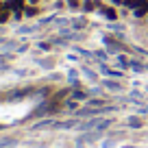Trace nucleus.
Here are the masks:
<instances>
[{
    "mask_svg": "<svg viewBox=\"0 0 148 148\" xmlns=\"http://www.w3.org/2000/svg\"><path fill=\"white\" fill-rule=\"evenodd\" d=\"M135 15H137V18L148 15V0H137V2H135Z\"/></svg>",
    "mask_w": 148,
    "mask_h": 148,
    "instance_id": "nucleus-1",
    "label": "nucleus"
},
{
    "mask_svg": "<svg viewBox=\"0 0 148 148\" xmlns=\"http://www.w3.org/2000/svg\"><path fill=\"white\" fill-rule=\"evenodd\" d=\"M102 42H105L107 46H109V50H111V52H116V50H124V48H122V44H118L116 39H113V37H109V35H107V37H102Z\"/></svg>",
    "mask_w": 148,
    "mask_h": 148,
    "instance_id": "nucleus-2",
    "label": "nucleus"
},
{
    "mask_svg": "<svg viewBox=\"0 0 148 148\" xmlns=\"http://www.w3.org/2000/svg\"><path fill=\"white\" fill-rule=\"evenodd\" d=\"M109 126H111V120H109V118H107V120L96 118V126H94V131H100V133H102V131H107Z\"/></svg>",
    "mask_w": 148,
    "mask_h": 148,
    "instance_id": "nucleus-3",
    "label": "nucleus"
},
{
    "mask_svg": "<svg viewBox=\"0 0 148 148\" xmlns=\"http://www.w3.org/2000/svg\"><path fill=\"white\" fill-rule=\"evenodd\" d=\"M102 85H105L107 89H111V92H120V89H122V83H118V81H111V79L102 81Z\"/></svg>",
    "mask_w": 148,
    "mask_h": 148,
    "instance_id": "nucleus-4",
    "label": "nucleus"
},
{
    "mask_svg": "<svg viewBox=\"0 0 148 148\" xmlns=\"http://www.w3.org/2000/svg\"><path fill=\"white\" fill-rule=\"evenodd\" d=\"M28 94H31V89H20V92H13V94H9V100H20V98L28 96Z\"/></svg>",
    "mask_w": 148,
    "mask_h": 148,
    "instance_id": "nucleus-5",
    "label": "nucleus"
},
{
    "mask_svg": "<svg viewBox=\"0 0 148 148\" xmlns=\"http://www.w3.org/2000/svg\"><path fill=\"white\" fill-rule=\"evenodd\" d=\"M15 144H18L15 137H2L0 139V148H9V146H15Z\"/></svg>",
    "mask_w": 148,
    "mask_h": 148,
    "instance_id": "nucleus-6",
    "label": "nucleus"
},
{
    "mask_svg": "<svg viewBox=\"0 0 148 148\" xmlns=\"http://www.w3.org/2000/svg\"><path fill=\"white\" fill-rule=\"evenodd\" d=\"M100 15H105V18L109 20V22H113V20L118 18V13H116L113 9H100Z\"/></svg>",
    "mask_w": 148,
    "mask_h": 148,
    "instance_id": "nucleus-7",
    "label": "nucleus"
},
{
    "mask_svg": "<svg viewBox=\"0 0 148 148\" xmlns=\"http://www.w3.org/2000/svg\"><path fill=\"white\" fill-rule=\"evenodd\" d=\"M105 98H94V100H87V107H96V109H102L105 107Z\"/></svg>",
    "mask_w": 148,
    "mask_h": 148,
    "instance_id": "nucleus-8",
    "label": "nucleus"
},
{
    "mask_svg": "<svg viewBox=\"0 0 148 148\" xmlns=\"http://www.w3.org/2000/svg\"><path fill=\"white\" fill-rule=\"evenodd\" d=\"M74 124H76V120H65V122H57L55 129H72Z\"/></svg>",
    "mask_w": 148,
    "mask_h": 148,
    "instance_id": "nucleus-9",
    "label": "nucleus"
},
{
    "mask_svg": "<svg viewBox=\"0 0 148 148\" xmlns=\"http://www.w3.org/2000/svg\"><path fill=\"white\" fill-rule=\"evenodd\" d=\"M72 26L74 28H85L87 26V20L85 18H76V20H72Z\"/></svg>",
    "mask_w": 148,
    "mask_h": 148,
    "instance_id": "nucleus-10",
    "label": "nucleus"
},
{
    "mask_svg": "<svg viewBox=\"0 0 148 148\" xmlns=\"http://www.w3.org/2000/svg\"><path fill=\"white\" fill-rule=\"evenodd\" d=\"M131 68H133L135 72H144V70H146V68H144V63H142V61H137V59H131Z\"/></svg>",
    "mask_w": 148,
    "mask_h": 148,
    "instance_id": "nucleus-11",
    "label": "nucleus"
},
{
    "mask_svg": "<svg viewBox=\"0 0 148 148\" xmlns=\"http://www.w3.org/2000/svg\"><path fill=\"white\" fill-rule=\"evenodd\" d=\"M57 122H52V120H44V122H39V124H35L33 129L35 131H39V129H48V126H55Z\"/></svg>",
    "mask_w": 148,
    "mask_h": 148,
    "instance_id": "nucleus-12",
    "label": "nucleus"
},
{
    "mask_svg": "<svg viewBox=\"0 0 148 148\" xmlns=\"http://www.w3.org/2000/svg\"><path fill=\"white\" fill-rule=\"evenodd\" d=\"M118 65H120V68H129V65H131V59H126L124 55H120V57H118Z\"/></svg>",
    "mask_w": 148,
    "mask_h": 148,
    "instance_id": "nucleus-13",
    "label": "nucleus"
},
{
    "mask_svg": "<svg viewBox=\"0 0 148 148\" xmlns=\"http://www.w3.org/2000/svg\"><path fill=\"white\" fill-rule=\"evenodd\" d=\"M129 126L131 129H139V126H142V120H139V118H129Z\"/></svg>",
    "mask_w": 148,
    "mask_h": 148,
    "instance_id": "nucleus-14",
    "label": "nucleus"
},
{
    "mask_svg": "<svg viewBox=\"0 0 148 148\" xmlns=\"http://www.w3.org/2000/svg\"><path fill=\"white\" fill-rule=\"evenodd\" d=\"M72 98H74V100H85V98H87V94H85V92H74Z\"/></svg>",
    "mask_w": 148,
    "mask_h": 148,
    "instance_id": "nucleus-15",
    "label": "nucleus"
},
{
    "mask_svg": "<svg viewBox=\"0 0 148 148\" xmlns=\"http://www.w3.org/2000/svg\"><path fill=\"white\" fill-rule=\"evenodd\" d=\"M83 74H85V76H87L89 81H96V74H94V72H92V70H89V68H83Z\"/></svg>",
    "mask_w": 148,
    "mask_h": 148,
    "instance_id": "nucleus-16",
    "label": "nucleus"
},
{
    "mask_svg": "<svg viewBox=\"0 0 148 148\" xmlns=\"http://www.w3.org/2000/svg\"><path fill=\"white\" fill-rule=\"evenodd\" d=\"M24 13H26L28 18H33V15H37V9H35V7H26V9H24Z\"/></svg>",
    "mask_w": 148,
    "mask_h": 148,
    "instance_id": "nucleus-17",
    "label": "nucleus"
},
{
    "mask_svg": "<svg viewBox=\"0 0 148 148\" xmlns=\"http://www.w3.org/2000/svg\"><path fill=\"white\" fill-rule=\"evenodd\" d=\"M94 7H96L94 2H85V11H94Z\"/></svg>",
    "mask_w": 148,
    "mask_h": 148,
    "instance_id": "nucleus-18",
    "label": "nucleus"
},
{
    "mask_svg": "<svg viewBox=\"0 0 148 148\" xmlns=\"http://www.w3.org/2000/svg\"><path fill=\"white\" fill-rule=\"evenodd\" d=\"M7 18H9V13H0V24L7 22Z\"/></svg>",
    "mask_w": 148,
    "mask_h": 148,
    "instance_id": "nucleus-19",
    "label": "nucleus"
},
{
    "mask_svg": "<svg viewBox=\"0 0 148 148\" xmlns=\"http://www.w3.org/2000/svg\"><path fill=\"white\" fill-rule=\"evenodd\" d=\"M68 5L70 7H79V0H68Z\"/></svg>",
    "mask_w": 148,
    "mask_h": 148,
    "instance_id": "nucleus-20",
    "label": "nucleus"
},
{
    "mask_svg": "<svg viewBox=\"0 0 148 148\" xmlns=\"http://www.w3.org/2000/svg\"><path fill=\"white\" fill-rule=\"evenodd\" d=\"M135 2H137V0H126L124 5H126V7H135Z\"/></svg>",
    "mask_w": 148,
    "mask_h": 148,
    "instance_id": "nucleus-21",
    "label": "nucleus"
},
{
    "mask_svg": "<svg viewBox=\"0 0 148 148\" xmlns=\"http://www.w3.org/2000/svg\"><path fill=\"white\" fill-rule=\"evenodd\" d=\"M111 146H113V142H111V139H109V142H105V144H102V148H111Z\"/></svg>",
    "mask_w": 148,
    "mask_h": 148,
    "instance_id": "nucleus-22",
    "label": "nucleus"
},
{
    "mask_svg": "<svg viewBox=\"0 0 148 148\" xmlns=\"http://www.w3.org/2000/svg\"><path fill=\"white\" fill-rule=\"evenodd\" d=\"M111 2H113V5H120V2H126V0H111Z\"/></svg>",
    "mask_w": 148,
    "mask_h": 148,
    "instance_id": "nucleus-23",
    "label": "nucleus"
},
{
    "mask_svg": "<svg viewBox=\"0 0 148 148\" xmlns=\"http://www.w3.org/2000/svg\"><path fill=\"white\" fill-rule=\"evenodd\" d=\"M2 9H5V7H2V5H0V13H2Z\"/></svg>",
    "mask_w": 148,
    "mask_h": 148,
    "instance_id": "nucleus-24",
    "label": "nucleus"
},
{
    "mask_svg": "<svg viewBox=\"0 0 148 148\" xmlns=\"http://www.w3.org/2000/svg\"><path fill=\"white\" fill-rule=\"evenodd\" d=\"M79 148H83V146H81V144H79Z\"/></svg>",
    "mask_w": 148,
    "mask_h": 148,
    "instance_id": "nucleus-25",
    "label": "nucleus"
},
{
    "mask_svg": "<svg viewBox=\"0 0 148 148\" xmlns=\"http://www.w3.org/2000/svg\"><path fill=\"white\" fill-rule=\"evenodd\" d=\"M0 131H2V126H0Z\"/></svg>",
    "mask_w": 148,
    "mask_h": 148,
    "instance_id": "nucleus-26",
    "label": "nucleus"
}]
</instances>
